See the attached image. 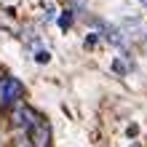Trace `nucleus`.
I'll use <instances>...</instances> for the list:
<instances>
[{
	"label": "nucleus",
	"instance_id": "obj_4",
	"mask_svg": "<svg viewBox=\"0 0 147 147\" xmlns=\"http://www.w3.org/2000/svg\"><path fill=\"white\" fill-rule=\"evenodd\" d=\"M59 27H62V30L70 27V13H62V19H59Z\"/></svg>",
	"mask_w": 147,
	"mask_h": 147
},
{
	"label": "nucleus",
	"instance_id": "obj_3",
	"mask_svg": "<svg viewBox=\"0 0 147 147\" xmlns=\"http://www.w3.org/2000/svg\"><path fill=\"white\" fill-rule=\"evenodd\" d=\"M30 142H32V147H51V126L46 120H38L30 128Z\"/></svg>",
	"mask_w": 147,
	"mask_h": 147
},
{
	"label": "nucleus",
	"instance_id": "obj_6",
	"mask_svg": "<svg viewBox=\"0 0 147 147\" xmlns=\"http://www.w3.org/2000/svg\"><path fill=\"white\" fill-rule=\"evenodd\" d=\"M112 70H115V72H126V64H123V62H120V59H118V62L112 64Z\"/></svg>",
	"mask_w": 147,
	"mask_h": 147
},
{
	"label": "nucleus",
	"instance_id": "obj_7",
	"mask_svg": "<svg viewBox=\"0 0 147 147\" xmlns=\"http://www.w3.org/2000/svg\"><path fill=\"white\" fill-rule=\"evenodd\" d=\"M139 3H144V5H147V0H139Z\"/></svg>",
	"mask_w": 147,
	"mask_h": 147
},
{
	"label": "nucleus",
	"instance_id": "obj_1",
	"mask_svg": "<svg viewBox=\"0 0 147 147\" xmlns=\"http://www.w3.org/2000/svg\"><path fill=\"white\" fill-rule=\"evenodd\" d=\"M22 94H24V86L11 75H3L0 78V107H13L22 102Z\"/></svg>",
	"mask_w": 147,
	"mask_h": 147
},
{
	"label": "nucleus",
	"instance_id": "obj_5",
	"mask_svg": "<svg viewBox=\"0 0 147 147\" xmlns=\"http://www.w3.org/2000/svg\"><path fill=\"white\" fill-rule=\"evenodd\" d=\"M35 59H38L40 64H46V62H48V54H46V51H38V56H35Z\"/></svg>",
	"mask_w": 147,
	"mask_h": 147
},
{
	"label": "nucleus",
	"instance_id": "obj_2",
	"mask_svg": "<svg viewBox=\"0 0 147 147\" xmlns=\"http://www.w3.org/2000/svg\"><path fill=\"white\" fill-rule=\"evenodd\" d=\"M11 110H13V112H11V118H13V123L19 126V128H32V126L40 120V118L35 115V110L27 107V105H22V102H19V105H13Z\"/></svg>",
	"mask_w": 147,
	"mask_h": 147
}]
</instances>
